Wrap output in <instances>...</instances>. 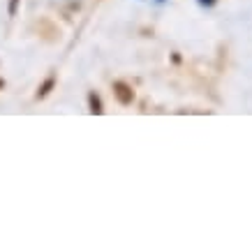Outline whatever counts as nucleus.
I'll return each mask as SVG.
<instances>
[{
	"label": "nucleus",
	"mask_w": 252,
	"mask_h": 252,
	"mask_svg": "<svg viewBox=\"0 0 252 252\" xmlns=\"http://www.w3.org/2000/svg\"><path fill=\"white\" fill-rule=\"evenodd\" d=\"M88 111L95 116H99L104 109H102V99H99L97 93H88Z\"/></svg>",
	"instance_id": "obj_2"
},
{
	"label": "nucleus",
	"mask_w": 252,
	"mask_h": 252,
	"mask_svg": "<svg viewBox=\"0 0 252 252\" xmlns=\"http://www.w3.org/2000/svg\"><path fill=\"white\" fill-rule=\"evenodd\" d=\"M16 5H19V0H9V16H14L16 14Z\"/></svg>",
	"instance_id": "obj_4"
},
{
	"label": "nucleus",
	"mask_w": 252,
	"mask_h": 252,
	"mask_svg": "<svg viewBox=\"0 0 252 252\" xmlns=\"http://www.w3.org/2000/svg\"><path fill=\"white\" fill-rule=\"evenodd\" d=\"M54 86H56V79H54V77H49V79L44 81V84L39 86V91H37V99H44L46 95L51 93V88H54Z\"/></svg>",
	"instance_id": "obj_3"
},
{
	"label": "nucleus",
	"mask_w": 252,
	"mask_h": 252,
	"mask_svg": "<svg viewBox=\"0 0 252 252\" xmlns=\"http://www.w3.org/2000/svg\"><path fill=\"white\" fill-rule=\"evenodd\" d=\"M199 5H201V7H213L215 2H218V0H197Z\"/></svg>",
	"instance_id": "obj_5"
},
{
	"label": "nucleus",
	"mask_w": 252,
	"mask_h": 252,
	"mask_svg": "<svg viewBox=\"0 0 252 252\" xmlns=\"http://www.w3.org/2000/svg\"><path fill=\"white\" fill-rule=\"evenodd\" d=\"M2 88H5V81H2V79H0V91H2Z\"/></svg>",
	"instance_id": "obj_6"
},
{
	"label": "nucleus",
	"mask_w": 252,
	"mask_h": 252,
	"mask_svg": "<svg viewBox=\"0 0 252 252\" xmlns=\"http://www.w3.org/2000/svg\"><path fill=\"white\" fill-rule=\"evenodd\" d=\"M114 95L123 107H130L132 102H134V91H132V86L125 84V81H114Z\"/></svg>",
	"instance_id": "obj_1"
}]
</instances>
